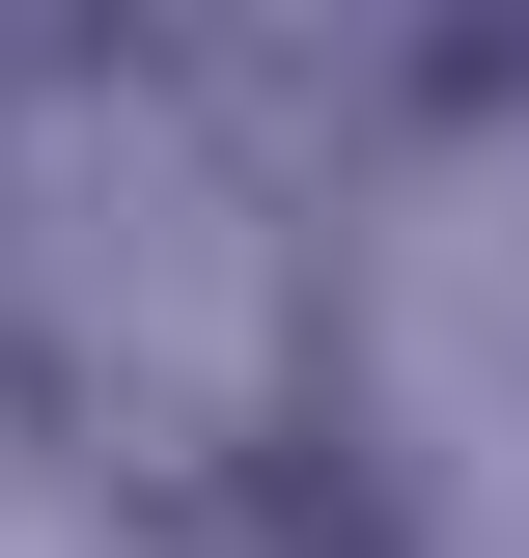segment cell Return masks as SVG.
<instances>
[{
  "label": "cell",
  "mask_w": 529,
  "mask_h": 558,
  "mask_svg": "<svg viewBox=\"0 0 529 558\" xmlns=\"http://www.w3.org/2000/svg\"><path fill=\"white\" fill-rule=\"evenodd\" d=\"M0 279H28L57 391H112V447H168V418L279 336V252H251V196H223L196 140H168V84H28V140H0Z\"/></svg>",
  "instance_id": "obj_1"
}]
</instances>
